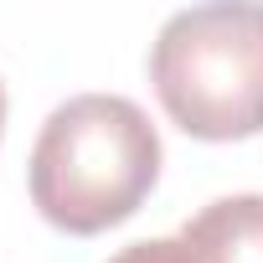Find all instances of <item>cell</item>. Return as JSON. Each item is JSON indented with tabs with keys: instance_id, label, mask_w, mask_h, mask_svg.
I'll return each mask as SVG.
<instances>
[{
	"instance_id": "obj_4",
	"label": "cell",
	"mask_w": 263,
	"mask_h": 263,
	"mask_svg": "<svg viewBox=\"0 0 263 263\" xmlns=\"http://www.w3.org/2000/svg\"><path fill=\"white\" fill-rule=\"evenodd\" d=\"M108 263H196V258H191V248H186L181 232H176V237H145V242H129V248H119Z\"/></svg>"
},
{
	"instance_id": "obj_5",
	"label": "cell",
	"mask_w": 263,
	"mask_h": 263,
	"mask_svg": "<svg viewBox=\"0 0 263 263\" xmlns=\"http://www.w3.org/2000/svg\"><path fill=\"white\" fill-rule=\"evenodd\" d=\"M0 129H6V88H0Z\"/></svg>"
},
{
	"instance_id": "obj_2",
	"label": "cell",
	"mask_w": 263,
	"mask_h": 263,
	"mask_svg": "<svg viewBox=\"0 0 263 263\" xmlns=\"http://www.w3.org/2000/svg\"><path fill=\"white\" fill-rule=\"evenodd\" d=\"M150 83L176 129L206 145L263 135V6L212 0L165 16Z\"/></svg>"
},
{
	"instance_id": "obj_1",
	"label": "cell",
	"mask_w": 263,
	"mask_h": 263,
	"mask_svg": "<svg viewBox=\"0 0 263 263\" xmlns=\"http://www.w3.org/2000/svg\"><path fill=\"white\" fill-rule=\"evenodd\" d=\"M160 181V135L135 98L78 93L57 103L26 160L31 206L67 237L129 222Z\"/></svg>"
},
{
	"instance_id": "obj_3",
	"label": "cell",
	"mask_w": 263,
	"mask_h": 263,
	"mask_svg": "<svg viewBox=\"0 0 263 263\" xmlns=\"http://www.w3.org/2000/svg\"><path fill=\"white\" fill-rule=\"evenodd\" d=\"M181 242L196 263H263V196L237 191L206 201L181 227Z\"/></svg>"
}]
</instances>
